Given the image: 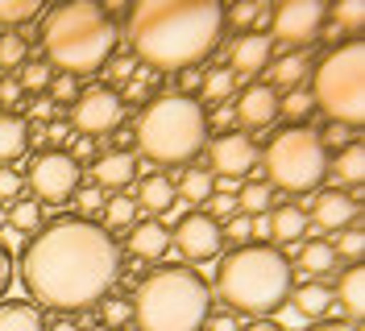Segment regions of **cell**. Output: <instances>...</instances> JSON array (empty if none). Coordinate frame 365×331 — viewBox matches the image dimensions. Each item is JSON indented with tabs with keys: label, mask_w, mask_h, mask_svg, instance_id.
Here are the masks:
<instances>
[{
	"label": "cell",
	"mask_w": 365,
	"mask_h": 331,
	"mask_svg": "<svg viewBox=\"0 0 365 331\" xmlns=\"http://www.w3.org/2000/svg\"><path fill=\"white\" fill-rule=\"evenodd\" d=\"M120 273V253L104 228L79 216H63L50 228L34 232L21 253L25 294L50 310L83 315L113 290Z\"/></svg>",
	"instance_id": "1"
},
{
	"label": "cell",
	"mask_w": 365,
	"mask_h": 331,
	"mask_svg": "<svg viewBox=\"0 0 365 331\" xmlns=\"http://www.w3.org/2000/svg\"><path fill=\"white\" fill-rule=\"evenodd\" d=\"M225 9L216 0H145L129 13V42L150 70H187L220 46Z\"/></svg>",
	"instance_id": "2"
},
{
	"label": "cell",
	"mask_w": 365,
	"mask_h": 331,
	"mask_svg": "<svg viewBox=\"0 0 365 331\" xmlns=\"http://www.w3.org/2000/svg\"><path fill=\"white\" fill-rule=\"evenodd\" d=\"M116 42H120V29L113 25V17L88 0L54 9L42 25L46 66H58L71 79L104 70L108 58L116 54Z\"/></svg>",
	"instance_id": "3"
},
{
	"label": "cell",
	"mask_w": 365,
	"mask_h": 331,
	"mask_svg": "<svg viewBox=\"0 0 365 331\" xmlns=\"http://www.w3.org/2000/svg\"><path fill=\"white\" fill-rule=\"evenodd\" d=\"M216 294L232 315L270 319L291 298V265L270 244H241L216 265Z\"/></svg>",
	"instance_id": "4"
},
{
	"label": "cell",
	"mask_w": 365,
	"mask_h": 331,
	"mask_svg": "<svg viewBox=\"0 0 365 331\" xmlns=\"http://www.w3.org/2000/svg\"><path fill=\"white\" fill-rule=\"evenodd\" d=\"M212 315V290L187 265L154 269L133 294L137 331H204Z\"/></svg>",
	"instance_id": "5"
},
{
	"label": "cell",
	"mask_w": 365,
	"mask_h": 331,
	"mask_svg": "<svg viewBox=\"0 0 365 331\" xmlns=\"http://www.w3.org/2000/svg\"><path fill=\"white\" fill-rule=\"evenodd\" d=\"M133 141L158 166L195 162V154L207 145V112L191 95H154L137 120Z\"/></svg>",
	"instance_id": "6"
},
{
	"label": "cell",
	"mask_w": 365,
	"mask_h": 331,
	"mask_svg": "<svg viewBox=\"0 0 365 331\" xmlns=\"http://www.w3.org/2000/svg\"><path fill=\"white\" fill-rule=\"evenodd\" d=\"M312 104L324 108L336 125L353 129L365 116V46L344 42L336 46L312 79Z\"/></svg>",
	"instance_id": "7"
},
{
	"label": "cell",
	"mask_w": 365,
	"mask_h": 331,
	"mask_svg": "<svg viewBox=\"0 0 365 331\" xmlns=\"http://www.w3.org/2000/svg\"><path fill=\"white\" fill-rule=\"evenodd\" d=\"M266 174H270V186H278V191L307 195L328 174V149L319 145L312 129H287L266 149Z\"/></svg>",
	"instance_id": "8"
},
{
	"label": "cell",
	"mask_w": 365,
	"mask_h": 331,
	"mask_svg": "<svg viewBox=\"0 0 365 331\" xmlns=\"http://www.w3.org/2000/svg\"><path fill=\"white\" fill-rule=\"evenodd\" d=\"M29 186L38 203H67L83 186V166H75L67 149H42L29 166Z\"/></svg>",
	"instance_id": "9"
},
{
	"label": "cell",
	"mask_w": 365,
	"mask_h": 331,
	"mask_svg": "<svg viewBox=\"0 0 365 331\" xmlns=\"http://www.w3.org/2000/svg\"><path fill=\"white\" fill-rule=\"evenodd\" d=\"M125 120V100L113 88H88L71 104V125L83 137H108Z\"/></svg>",
	"instance_id": "10"
},
{
	"label": "cell",
	"mask_w": 365,
	"mask_h": 331,
	"mask_svg": "<svg viewBox=\"0 0 365 331\" xmlns=\"http://www.w3.org/2000/svg\"><path fill=\"white\" fill-rule=\"evenodd\" d=\"M274 21V38L287 46H295V54L303 46H312L319 38V25H324V4L319 0H287L270 13Z\"/></svg>",
	"instance_id": "11"
},
{
	"label": "cell",
	"mask_w": 365,
	"mask_h": 331,
	"mask_svg": "<svg viewBox=\"0 0 365 331\" xmlns=\"http://www.w3.org/2000/svg\"><path fill=\"white\" fill-rule=\"evenodd\" d=\"M170 241H175V248H179L187 261L200 265V261H212V257L220 253L225 236H220V224L212 220V216H204V211H187V216L175 224Z\"/></svg>",
	"instance_id": "12"
},
{
	"label": "cell",
	"mask_w": 365,
	"mask_h": 331,
	"mask_svg": "<svg viewBox=\"0 0 365 331\" xmlns=\"http://www.w3.org/2000/svg\"><path fill=\"white\" fill-rule=\"evenodd\" d=\"M212 166L225 178L250 174L253 166H257V145H253V137H245V132H220V137L212 141Z\"/></svg>",
	"instance_id": "13"
},
{
	"label": "cell",
	"mask_w": 365,
	"mask_h": 331,
	"mask_svg": "<svg viewBox=\"0 0 365 331\" xmlns=\"http://www.w3.org/2000/svg\"><path fill=\"white\" fill-rule=\"evenodd\" d=\"M232 116H237L245 129H253V132L270 129L274 120H278V91H274L270 83H250V88L241 91V100H237Z\"/></svg>",
	"instance_id": "14"
},
{
	"label": "cell",
	"mask_w": 365,
	"mask_h": 331,
	"mask_svg": "<svg viewBox=\"0 0 365 331\" xmlns=\"http://www.w3.org/2000/svg\"><path fill=\"white\" fill-rule=\"evenodd\" d=\"M312 220L319 232H344L357 224V203L344 195V191H324L312 199Z\"/></svg>",
	"instance_id": "15"
},
{
	"label": "cell",
	"mask_w": 365,
	"mask_h": 331,
	"mask_svg": "<svg viewBox=\"0 0 365 331\" xmlns=\"http://www.w3.org/2000/svg\"><path fill=\"white\" fill-rule=\"evenodd\" d=\"M270 54H274V38H266V33H241L237 42L228 46L232 75H257L262 66L270 63Z\"/></svg>",
	"instance_id": "16"
},
{
	"label": "cell",
	"mask_w": 365,
	"mask_h": 331,
	"mask_svg": "<svg viewBox=\"0 0 365 331\" xmlns=\"http://www.w3.org/2000/svg\"><path fill=\"white\" fill-rule=\"evenodd\" d=\"M166 248H170V232H166L158 220L133 224V232H129V253H133L137 261H162Z\"/></svg>",
	"instance_id": "17"
},
{
	"label": "cell",
	"mask_w": 365,
	"mask_h": 331,
	"mask_svg": "<svg viewBox=\"0 0 365 331\" xmlns=\"http://www.w3.org/2000/svg\"><path fill=\"white\" fill-rule=\"evenodd\" d=\"M133 174H137V157L113 149V154L96 157V166H91V186H129Z\"/></svg>",
	"instance_id": "18"
},
{
	"label": "cell",
	"mask_w": 365,
	"mask_h": 331,
	"mask_svg": "<svg viewBox=\"0 0 365 331\" xmlns=\"http://www.w3.org/2000/svg\"><path fill=\"white\" fill-rule=\"evenodd\" d=\"M29 149V125L17 112H0V166L17 162Z\"/></svg>",
	"instance_id": "19"
},
{
	"label": "cell",
	"mask_w": 365,
	"mask_h": 331,
	"mask_svg": "<svg viewBox=\"0 0 365 331\" xmlns=\"http://www.w3.org/2000/svg\"><path fill=\"white\" fill-rule=\"evenodd\" d=\"M332 286H324V282H303V286H295V294H291V307H295L299 319H319V315H328L332 310Z\"/></svg>",
	"instance_id": "20"
},
{
	"label": "cell",
	"mask_w": 365,
	"mask_h": 331,
	"mask_svg": "<svg viewBox=\"0 0 365 331\" xmlns=\"http://www.w3.org/2000/svg\"><path fill=\"white\" fill-rule=\"evenodd\" d=\"M137 203L141 207H150V211H170L175 203H179V195H175V182L166 174H141V182H137Z\"/></svg>",
	"instance_id": "21"
},
{
	"label": "cell",
	"mask_w": 365,
	"mask_h": 331,
	"mask_svg": "<svg viewBox=\"0 0 365 331\" xmlns=\"http://www.w3.org/2000/svg\"><path fill=\"white\" fill-rule=\"evenodd\" d=\"M0 331H46V315L38 303H0Z\"/></svg>",
	"instance_id": "22"
},
{
	"label": "cell",
	"mask_w": 365,
	"mask_h": 331,
	"mask_svg": "<svg viewBox=\"0 0 365 331\" xmlns=\"http://www.w3.org/2000/svg\"><path fill=\"white\" fill-rule=\"evenodd\" d=\"M307 232V216H303V207H274L270 211V241H287L295 244L299 236Z\"/></svg>",
	"instance_id": "23"
},
{
	"label": "cell",
	"mask_w": 365,
	"mask_h": 331,
	"mask_svg": "<svg viewBox=\"0 0 365 331\" xmlns=\"http://www.w3.org/2000/svg\"><path fill=\"white\" fill-rule=\"evenodd\" d=\"M332 298L344 307L349 319H361L365 310V282H361V269H344L341 273V286L332 290Z\"/></svg>",
	"instance_id": "24"
},
{
	"label": "cell",
	"mask_w": 365,
	"mask_h": 331,
	"mask_svg": "<svg viewBox=\"0 0 365 331\" xmlns=\"http://www.w3.org/2000/svg\"><path fill=\"white\" fill-rule=\"evenodd\" d=\"M332 174L341 178V182H349V186H361V178H365V149H361V141H349L344 149H336V157H332Z\"/></svg>",
	"instance_id": "25"
},
{
	"label": "cell",
	"mask_w": 365,
	"mask_h": 331,
	"mask_svg": "<svg viewBox=\"0 0 365 331\" xmlns=\"http://www.w3.org/2000/svg\"><path fill=\"white\" fill-rule=\"evenodd\" d=\"M175 195L187 199V203H207V199H212V170L187 166L179 174V182H175Z\"/></svg>",
	"instance_id": "26"
},
{
	"label": "cell",
	"mask_w": 365,
	"mask_h": 331,
	"mask_svg": "<svg viewBox=\"0 0 365 331\" xmlns=\"http://www.w3.org/2000/svg\"><path fill=\"white\" fill-rule=\"evenodd\" d=\"M274 203V186L270 182H262V178H253L245 182L241 191H237V207H241V216H266Z\"/></svg>",
	"instance_id": "27"
},
{
	"label": "cell",
	"mask_w": 365,
	"mask_h": 331,
	"mask_svg": "<svg viewBox=\"0 0 365 331\" xmlns=\"http://www.w3.org/2000/svg\"><path fill=\"white\" fill-rule=\"evenodd\" d=\"M336 265V253L328 241H303L299 244V269L303 273H328Z\"/></svg>",
	"instance_id": "28"
},
{
	"label": "cell",
	"mask_w": 365,
	"mask_h": 331,
	"mask_svg": "<svg viewBox=\"0 0 365 331\" xmlns=\"http://www.w3.org/2000/svg\"><path fill=\"white\" fill-rule=\"evenodd\" d=\"M232 88H237V75L228 66H212L204 79H200V91H204L207 104H225L228 95H232Z\"/></svg>",
	"instance_id": "29"
},
{
	"label": "cell",
	"mask_w": 365,
	"mask_h": 331,
	"mask_svg": "<svg viewBox=\"0 0 365 331\" xmlns=\"http://www.w3.org/2000/svg\"><path fill=\"white\" fill-rule=\"evenodd\" d=\"M4 228H13V232H38L42 228V203L38 199H13Z\"/></svg>",
	"instance_id": "30"
},
{
	"label": "cell",
	"mask_w": 365,
	"mask_h": 331,
	"mask_svg": "<svg viewBox=\"0 0 365 331\" xmlns=\"http://www.w3.org/2000/svg\"><path fill=\"white\" fill-rule=\"evenodd\" d=\"M270 75H274L278 88L299 91V83L307 79V54H287V58H278V63L270 66Z\"/></svg>",
	"instance_id": "31"
},
{
	"label": "cell",
	"mask_w": 365,
	"mask_h": 331,
	"mask_svg": "<svg viewBox=\"0 0 365 331\" xmlns=\"http://www.w3.org/2000/svg\"><path fill=\"white\" fill-rule=\"evenodd\" d=\"M42 17V0H0V25H29Z\"/></svg>",
	"instance_id": "32"
},
{
	"label": "cell",
	"mask_w": 365,
	"mask_h": 331,
	"mask_svg": "<svg viewBox=\"0 0 365 331\" xmlns=\"http://www.w3.org/2000/svg\"><path fill=\"white\" fill-rule=\"evenodd\" d=\"M133 220H137V199H129V195L104 199V224L108 228H129Z\"/></svg>",
	"instance_id": "33"
},
{
	"label": "cell",
	"mask_w": 365,
	"mask_h": 331,
	"mask_svg": "<svg viewBox=\"0 0 365 331\" xmlns=\"http://www.w3.org/2000/svg\"><path fill=\"white\" fill-rule=\"evenodd\" d=\"M316 112V104H312V95L307 91H291L287 100H278V116H287L291 120V129H303V120Z\"/></svg>",
	"instance_id": "34"
},
{
	"label": "cell",
	"mask_w": 365,
	"mask_h": 331,
	"mask_svg": "<svg viewBox=\"0 0 365 331\" xmlns=\"http://www.w3.org/2000/svg\"><path fill=\"white\" fill-rule=\"evenodd\" d=\"M25 58H29V42L13 29H0V70L4 66H25Z\"/></svg>",
	"instance_id": "35"
},
{
	"label": "cell",
	"mask_w": 365,
	"mask_h": 331,
	"mask_svg": "<svg viewBox=\"0 0 365 331\" xmlns=\"http://www.w3.org/2000/svg\"><path fill=\"white\" fill-rule=\"evenodd\" d=\"M332 21H336V29H341V33H361L365 4H361V0H344V4H336V9H332Z\"/></svg>",
	"instance_id": "36"
},
{
	"label": "cell",
	"mask_w": 365,
	"mask_h": 331,
	"mask_svg": "<svg viewBox=\"0 0 365 331\" xmlns=\"http://www.w3.org/2000/svg\"><path fill=\"white\" fill-rule=\"evenodd\" d=\"M100 319H104V327L120 331L129 319H133V307H129V298H120V294H113V298H104L100 303Z\"/></svg>",
	"instance_id": "37"
},
{
	"label": "cell",
	"mask_w": 365,
	"mask_h": 331,
	"mask_svg": "<svg viewBox=\"0 0 365 331\" xmlns=\"http://www.w3.org/2000/svg\"><path fill=\"white\" fill-rule=\"evenodd\" d=\"M361 248H365V232H361V224L344 228V232H341V241L332 244V253H336L341 261H361Z\"/></svg>",
	"instance_id": "38"
},
{
	"label": "cell",
	"mask_w": 365,
	"mask_h": 331,
	"mask_svg": "<svg viewBox=\"0 0 365 331\" xmlns=\"http://www.w3.org/2000/svg\"><path fill=\"white\" fill-rule=\"evenodd\" d=\"M266 17H270V9H266L262 0H245V4H232V9H228V21L241 25V29H245V25H262Z\"/></svg>",
	"instance_id": "39"
},
{
	"label": "cell",
	"mask_w": 365,
	"mask_h": 331,
	"mask_svg": "<svg viewBox=\"0 0 365 331\" xmlns=\"http://www.w3.org/2000/svg\"><path fill=\"white\" fill-rule=\"evenodd\" d=\"M50 79H54V70L46 63H25L21 66V91H42V88H50Z\"/></svg>",
	"instance_id": "40"
},
{
	"label": "cell",
	"mask_w": 365,
	"mask_h": 331,
	"mask_svg": "<svg viewBox=\"0 0 365 331\" xmlns=\"http://www.w3.org/2000/svg\"><path fill=\"white\" fill-rule=\"evenodd\" d=\"M150 83H154V70H150V66H137L133 79L125 83V95H120V100H145V95H150Z\"/></svg>",
	"instance_id": "41"
},
{
	"label": "cell",
	"mask_w": 365,
	"mask_h": 331,
	"mask_svg": "<svg viewBox=\"0 0 365 331\" xmlns=\"http://www.w3.org/2000/svg\"><path fill=\"white\" fill-rule=\"evenodd\" d=\"M220 236H225L228 244H250V216H228L225 228H220Z\"/></svg>",
	"instance_id": "42"
},
{
	"label": "cell",
	"mask_w": 365,
	"mask_h": 331,
	"mask_svg": "<svg viewBox=\"0 0 365 331\" xmlns=\"http://www.w3.org/2000/svg\"><path fill=\"white\" fill-rule=\"evenodd\" d=\"M104 70H108V79H113V83H129V79H133V70H137V63H133V54H113Z\"/></svg>",
	"instance_id": "43"
},
{
	"label": "cell",
	"mask_w": 365,
	"mask_h": 331,
	"mask_svg": "<svg viewBox=\"0 0 365 331\" xmlns=\"http://www.w3.org/2000/svg\"><path fill=\"white\" fill-rule=\"evenodd\" d=\"M316 137H319V145H324V149H344V145L353 141V132L344 129V125H336V120H332V125H324V132H316Z\"/></svg>",
	"instance_id": "44"
},
{
	"label": "cell",
	"mask_w": 365,
	"mask_h": 331,
	"mask_svg": "<svg viewBox=\"0 0 365 331\" xmlns=\"http://www.w3.org/2000/svg\"><path fill=\"white\" fill-rule=\"evenodd\" d=\"M50 100L75 104V100H79V83H75L71 75H54V79H50Z\"/></svg>",
	"instance_id": "45"
},
{
	"label": "cell",
	"mask_w": 365,
	"mask_h": 331,
	"mask_svg": "<svg viewBox=\"0 0 365 331\" xmlns=\"http://www.w3.org/2000/svg\"><path fill=\"white\" fill-rule=\"evenodd\" d=\"M100 203H104L100 186H79V191H75V207H79V220H88L91 211H100Z\"/></svg>",
	"instance_id": "46"
},
{
	"label": "cell",
	"mask_w": 365,
	"mask_h": 331,
	"mask_svg": "<svg viewBox=\"0 0 365 331\" xmlns=\"http://www.w3.org/2000/svg\"><path fill=\"white\" fill-rule=\"evenodd\" d=\"M21 186H25V178L13 166H0V203L4 199H21Z\"/></svg>",
	"instance_id": "47"
},
{
	"label": "cell",
	"mask_w": 365,
	"mask_h": 331,
	"mask_svg": "<svg viewBox=\"0 0 365 331\" xmlns=\"http://www.w3.org/2000/svg\"><path fill=\"white\" fill-rule=\"evenodd\" d=\"M38 132H42V145H54V149L71 141V125L67 120H50V125H42Z\"/></svg>",
	"instance_id": "48"
},
{
	"label": "cell",
	"mask_w": 365,
	"mask_h": 331,
	"mask_svg": "<svg viewBox=\"0 0 365 331\" xmlns=\"http://www.w3.org/2000/svg\"><path fill=\"white\" fill-rule=\"evenodd\" d=\"M204 216H212V220H228V216H237V195H212Z\"/></svg>",
	"instance_id": "49"
},
{
	"label": "cell",
	"mask_w": 365,
	"mask_h": 331,
	"mask_svg": "<svg viewBox=\"0 0 365 331\" xmlns=\"http://www.w3.org/2000/svg\"><path fill=\"white\" fill-rule=\"evenodd\" d=\"M67 157H71V162H75V166H83L88 157H96V137H83V132H79V137L71 141Z\"/></svg>",
	"instance_id": "50"
},
{
	"label": "cell",
	"mask_w": 365,
	"mask_h": 331,
	"mask_svg": "<svg viewBox=\"0 0 365 331\" xmlns=\"http://www.w3.org/2000/svg\"><path fill=\"white\" fill-rule=\"evenodd\" d=\"M200 79H204V75H200L195 66H187V70H179V91H175V95H191V91L200 88Z\"/></svg>",
	"instance_id": "51"
},
{
	"label": "cell",
	"mask_w": 365,
	"mask_h": 331,
	"mask_svg": "<svg viewBox=\"0 0 365 331\" xmlns=\"http://www.w3.org/2000/svg\"><path fill=\"white\" fill-rule=\"evenodd\" d=\"M232 120H237V116H232V108H228V104H216V108H212V116H207V129H228Z\"/></svg>",
	"instance_id": "52"
},
{
	"label": "cell",
	"mask_w": 365,
	"mask_h": 331,
	"mask_svg": "<svg viewBox=\"0 0 365 331\" xmlns=\"http://www.w3.org/2000/svg\"><path fill=\"white\" fill-rule=\"evenodd\" d=\"M9 286H13V257H9V248L0 244V298H4Z\"/></svg>",
	"instance_id": "53"
},
{
	"label": "cell",
	"mask_w": 365,
	"mask_h": 331,
	"mask_svg": "<svg viewBox=\"0 0 365 331\" xmlns=\"http://www.w3.org/2000/svg\"><path fill=\"white\" fill-rule=\"evenodd\" d=\"M21 83L17 79H0V104H21Z\"/></svg>",
	"instance_id": "54"
},
{
	"label": "cell",
	"mask_w": 365,
	"mask_h": 331,
	"mask_svg": "<svg viewBox=\"0 0 365 331\" xmlns=\"http://www.w3.org/2000/svg\"><path fill=\"white\" fill-rule=\"evenodd\" d=\"M204 331H241L237 327V319H232V315H207V323H204Z\"/></svg>",
	"instance_id": "55"
},
{
	"label": "cell",
	"mask_w": 365,
	"mask_h": 331,
	"mask_svg": "<svg viewBox=\"0 0 365 331\" xmlns=\"http://www.w3.org/2000/svg\"><path fill=\"white\" fill-rule=\"evenodd\" d=\"M50 116H54V108H50V104H46V100H38V104H34V120H38V125H42V120H50Z\"/></svg>",
	"instance_id": "56"
},
{
	"label": "cell",
	"mask_w": 365,
	"mask_h": 331,
	"mask_svg": "<svg viewBox=\"0 0 365 331\" xmlns=\"http://www.w3.org/2000/svg\"><path fill=\"white\" fill-rule=\"evenodd\" d=\"M312 331H357L353 323H319V327H312Z\"/></svg>",
	"instance_id": "57"
},
{
	"label": "cell",
	"mask_w": 365,
	"mask_h": 331,
	"mask_svg": "<svg viewBox=\"0 0 365 331\" xmlns=\"http://www.w3.org/2000/svg\"><path fill=\"white\" fill-rule=\"evenodd\" d=\"M245 331H287V327H278V323H266V319H257L253 327H245Z\"/></svg>",
	"instance_id": "58"
},
{
	"label": "cell",
	"mask_w": 365,
	"mask_h": 331,
	"mask_svg": "<svg viewBox=\"0 0 365 331\" xmlns=\"http://www.w3.org/2000/svg\"><path fill=\"white\" fill-rule=\"evenodd\" d=\"M46 331H79L75 323H54V327H46Z\"/></svg>",
	"instance_id": "59"
},
{
	"label": "cell",
	"mask_w": 365,
	"mask_h": 331,
	"mask_svg": "<svg viewBox=\"0 0 365 331\" xmlns=\"http://www.w3.org/2000/svg\"><path fill=\"white\" fill-rule=\"evenodd\" d=\"M4 224H9V207H4V203H0V228H4Z\"/></svg>",
	"instance_id": "60"
},
{
	"label": "cell",
	"mask_w": 365,
	"mask_h": 331,
	"mask_svg": "<svg viewBox=\"0 0 365 331\" xmlns=\"http://www.w3.org/2000/svg\"><path fill=\"white\" fill-rule=\"evenodd\" d=\"M100 331H113V327H100Z\"/></svg>",
	"instance_id": "61"
}]
</instances>
